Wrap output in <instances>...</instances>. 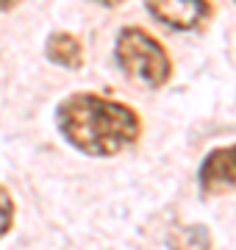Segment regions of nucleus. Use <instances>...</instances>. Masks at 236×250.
<instances>
[{"instance_id": "5", "label": "nucleus", "mask_w": 236, "mask_h": 250, "mask_svg": "<svg viewBox=\"0 0 236 250\" xmlns=\"http://www.w3.org/2000/svg\"><path fill=\"white\" fill-rule=\"evenodd\" d=\"M45 56L53 64L64 67V70H78V67L83 64V47H81V42H78L73 34H67V31H56V34L47 36Z\"/></svg>"}, {"instance_id": "9", "label": "nucleus", "mask_w": 236, "mask_h": 250, "mask_svg": "<svg viewBox=\"0 0 236 250\" xmlns=\"http://www.w3.org/2000/svg\"><path fill=\"white\" fill-rule=\"evenodd\" d=\"M95 3H100V6H109V9H114V6H119L122 0H95Z\"/></svg>"}, {"instance_id": "1", "label": "nucleus", "mask_w": 236, "mask_h": 250, "mask_svg": "<svg viewBox=\"0 0 236 250\" xmlns=\"http://www.w3.org/2000/svg\"><path fill=\"white\" fill-rule=\"evenodd\" d=\"M59 131L75 150L106 159L117 156L139 139L142 120L131 106L95 92H75L56 108Z\"/></svg>"}, {"instance_id": "2", "label": "nucleus", "mask_w": 236, "mask_h": 250, "mask_svg": "<svg viewBox=\"0 0 236 250\" xmlns=\"http://www.w3.org/2000/svg\"><path fill=\"white\" fill-rule=\"evenodd\" d=\"M114 56H117L119 70L145 86L158 89L173 78V62H170L164 45L139 25H128L119 31Z\"/></svg>"}, {"instance_id": "4", "label": "nucleus", "mask_w": 236, "mask_h": 250, "mask_svg": "<svg viewBox=\"0 0 236 250\" xmlns=\"http://www.w3.org/2000/svg\"><path fill=\"white\" fill-rule=\"evenodd\" d=\"M203 195H222V192H236V145L211 150L197 172Z\"/></svg>"}, {"instance_id": "8", "label": "nucleus", "mask_w": 236, "mask_h": 250, "mask_svg": "<svg viewBox=\"0 0 236 250\" xmlns=\"http://www.w3.org/2000/svg\"><path fill=\"white\" fill-rule=\"evenodd\" d=\"M20 0H0V11H9V9H14Z\"/></svg>"}, {"instance_id": "6", "label": "nucleus", "mask_w": 236, "mask_h": 250, "mask_svg": "<svg viewBox=\"0 0 236 250\" xmlns=\"http://www.w3.org/2000/svg\"><path fill=\"white\" fill-rule=\"evenodd\" d=\"M167 245L170 250H211V233L206 225H186V228H175Z\"/></svg>"}, {"instance_id": "7", "label": "nucleus", "mask_w": 236, "mask_h": 250, "mask_svg": "<svg viewBox=\"0 0 236 250\" xmlns=\"http://www.w3.org/2000/svg\"><path fill=\"white\" fill-rule=\"evenodd\" d=\"M11 225H14V197L0 184V239L11 231Z\"/></svg>"}, {"instance_id": "3", "label": "nucleus", "mask_w": 236, "mask_h": 250, "mask_svg": "<svg viewBox=\"0 0 236 250\" xmlns=\"http://www.w3.org/2000/svg\"><path fill=\"white\" fill-rule=\"evenodd\" d=\"M147 11L173 31H197L209 22V0H145Z\"/></svg>"}]
</instances>
